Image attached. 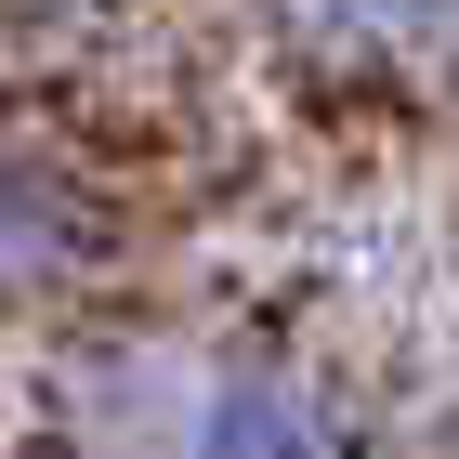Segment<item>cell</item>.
<instances>
[{
  "mask_svg": "<svg viewBox=\"0 0 459 459\" xmlns=\"http://www.w3.org/2000/svg\"><path fill=\"white\" fill-rule=\"evenodd\" d=\"M92 249H106V197H92L39 132H0V276L53 289V276H79Z\"/></svg>",
  "mask_w": 459,
  "mask_h": 459,
  "instance_id": "cell-3",
  "label": "cell"
},
{
  "mask_svg": "<svg viewBox=\"0 0 459 459\" xmlns=\"http://www.w3.org/2000/svg\"><path fill=\"white\" fill-rule=\"evenodd\" d=\"M263 13L316 79H446L459 66V0H263Z\"/></svg>",
  "mask_w": 459,
  "mask_h": 459,
  "instance_id": "cell-2",
  "label": "cell"
},
{
  "mask_svg": "<svg viewBox=\"0 0 459 459\" xmlns=\"http://www.w3.org/2000/svg\"><path fill=\"white\" fill-rule=\"evenodd\" d=\"M158 459H368V420L302 354H197L158 394Z\"/></svg>",
  "mask_w": 459,
  "mask_h": 459,
  "instance_id": "cell-1",
  "label": "cell"
}]
</instances>
